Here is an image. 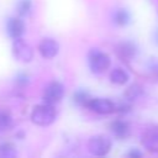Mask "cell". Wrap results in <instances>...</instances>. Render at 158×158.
Here are the masks:
<instances>
[{
    "instance_id": "44dd1931",
    "label": "cell",
    "mask_w": 158,
    "mask_h": 158,
    "mask_svg": "<svg viewBox=\"0 0 158 158\" xmlns=\"http://www.w3.org/2000/svg\"><path fill=\"white\" fill-rule=\"evenodd\" d=\"M128 157H141L142 156V153L141 152H138V151H136V149H132L131 152H128V154H127Z\"/></svg>"
},
{
    "instance_id": "5b68a950",
    "label": "cell",
    "mask_w": 158,
    "mask_h": 158,
    "mask_svg": "<svg viewBox=\"0 0 158 158\" xmlns=\"http://www.w3.org/2000/svg\"><path fill=\"white\" fill-rule=\"evenodd\" d=\"M63 96H64V85L60 81L54 80V81H51L44 88L42 99H43V102L56 105L63 99Z\"/></svg>"
},
{
    "instance_id": "3957f363",
    "label": "cell",
    "mask_w": 158,
    "mask_h": 158,
    "mask_svg": "<svg viewBox=\"0 0 158 158\" xmlns=\"http://www.w3.org/2000/svg\"><path fill=\"white\" fill-rule=\"evenodd\" d=\"M111 149V139L104 135H96L89 138L88 151L94 156H105Z\"/></svg>"
},
{
    "instance_id": "e0dca14e",
    "label": "cell",
    "mask_w": 158,
    "mask_h": 158,
    "mask_svg": "<svg viewBox=\"0 0 158 158\" xmlns=\"http://www.w3.org/2000/svg\"><path fill=\"white\" fill-rule=\"evenodd\" d=\"M16 154H17V152L12 143H9V142L0 143V157L14 158V157H16Z\"/></svg>"
},
{
    "instance_id": "8992f818",
    "label": "cell",
    "mask_w": 158,
    "mask_h": 158,
    "mask_svg": "<svg viewBox=\"0 0 158 158\" xmlns=\"http://www.w3.org/2000/svg\"><path fill=\"white\" fill-rule=\"evenodd\" d=\"M89 110L99 114V115H109L114 111H116V105L109 100V99H104V98H95V99H90L88 106Z\"/></svg>"
},
{
    "instance_id": "2e32d148",
    "label": "cell",
    "mask_w": 158,
    "mask_h": 158,
    "mask_svg": "<svg viewBox=\"0 0 158 158\" xmlns=\"http://www.w3.org/2000/svg\"><path fill=\"white\" fill-rule=\"evenodd\" d=\"M32 10V0H17L16 2V11L19 16L25 17L28 16Z\"/></svg>"
},
{
    "instance_id": "ba28073f",
    "label": "cell",
    "mask_w": 158,
    "mask_h": 158,
    "mask_svg": "<svg viewBox=\"0 0 158 158\" xmlns=\"http://www.w3.org/2000/svg\"><path fill=\"white\" fill-rule=\"evenodd\" d=\"M25 22L20 17H9L6 20V32L7 36L11 37L12 40L21 38L25 33Z\"/></svg>"
},
{
    "instance_id": "ac0fdd59",
    "label": "cell",
    "mask_w": 158,
    "mask_h": 158,
    "mask_svg": "<svg viewBox=\"0 0 158 158\" xmlns=\"http://www.w3.org/2000/svg\"><path fill=\"white\" fill-rule=\"evenodd\" d=\"M141 94H142V90H141V88H139L138 85H131V86L126 90L125 96H126L127 100H135V99H137Z\"/></svg>"
},
{
    "instance_id": "277c9868",
    "label": "cell",
    "mask_w": 158,
    "mask_h": 158,
    "mask_svg": "<svg viewBox=\"0 0 158 158\" xmlns=\"http://www.w3.org/2000/svg\"><path fill=\"white\" fill-rule=\"evenodd\" d=\"M12 54L19 62L22 63H30L33 59V49L25 40H22V37L14 40Z\"/></svg>"
},
{
    "instance_id": "30bf717a",
    "label": "cell",
    "mask_w": 158,
    "mask_h": 158,
    "mask_svg": "<svg viewBox=\"0 0 158 158\" xmlns=\"http://www.w3.org/2000/svg\"><path fill=\"white\" fill-rule=\"evenodd\" d=\"M111 132L117 137V138H125L130 133V126L126 121L122 120H115L110 123Z\"/></svg>"
},
{
    "instance_id": "ffe728a7",
    "label": "cell",
    "mask_w": 158,
    "mask_h": 158,
    "mask_svg": "<svg viewBox=\"0 0 158 158\" xmlns=\"http://www.w3.org/2000/svg\"><path fill=\"white\" fill-rule=\"evenodd\" d=\"M148 69H149L153 74L158 75V58H152V59L148 62Z\"/></svg>"
},
{
    "instance_id": "8fae6325",
    "label": "cell",
    "mask_w": 158,
    "mask_h": 158,
    "mask_svg": "<svg viewBox=\"0 0 158 158\" xmlns=\"http://www.w3.org/2000/svg\"><path fill=\"white\" fill-rule=\"evenodd\" d=\"M14 125V117L10 111L0 107V132H5Z\"/></svg>"
},
{
    "instance_id": "7402d4cb",
    "label": "cell",
    "mask_w": 158,
    "mask_h": 158,
    "mask_svg": "<svg viewBox=\"0 0 158 158\" xmlns=\"http://www.w3.org/2000/svg\"><path fill=\"white\" fill-rule=\"evenodd\" d=\"M154 37H156V42L158 43V31L156 32V35H154Z\"/></svg>"
},
{
    "instance_id": "9a60e30c",
    "label": "cell",
    "mask_w": 158,
    "mask_h": 158,
    "mask_svg": "<svg viewBox=\"0 0 158 158\" xmlns=\"http://www.w3.org/2000/svg\"><path fill=\"white\" fill-rule=\"evenodd\" d=\"M90 95H89V93L88 91H85V90H83V89H79V90H77L74 94H73V101L75 102V105H78V106H88V104H89V101H90Z\"/></svg>"
},
{
    "instance_id": "52a82bcc",
    "label": "cell",
    "mask_w": 158,
    "mask_h": 158,
    "mask_svg": "<svg viewBox=\"0 0 158 158\" xmlns=\"http://www.w3.org/2000/svg\"><path fill=\"white\" fill-rule=\"evenodd\" d=\"M38 51H40V54L43 58L52 59V58H54L58 54V52H59V44H58V42L56 40L47 37V38H43L40 42Z\"/></svg>"
},
{
    "instance_id": "7a4b0ae2",
    "label": "cell",
    "mask_w": 158,
    "mask_h": 158,
    "mask_svg": "<svg viewBox=\"0 0 158 158\" xmlns=\"http://www.w3.org/2000/svg\"><path fill=\"white\" fill-rule=\"evenodd\" d=\"M110 57L98 49V48H93L89 51L88 53V65H89V69L94 73V74H100L102 72H105L109 67H110Z\"/></svg>"
},
{
    "instance_id": "6da1fadb",
    "label": "cell",
    "mask_w": 158,
    "mask_h": 158,
    "mask_svg": "<svg viewBox=\"0 0 158 158\" xmlns=\"http://www.w3.org/2000/svg\"><path fill=\"white\" fill-rule=\"evenodd\" d=\"M30 118L37 126H49L57 118V110L54 105L43 102L33 107Z\"/></svg>"
},
{
    "instance_id": "4fadbf2b",
    "label": "cell",
    "mask_w": 158,
    "mask_h": 158,
    "mask_svg": "<svg viewBox=\"0 0 158 158\" xmlns=\"http://www.w3.org/2000/svg\"><path fill=\"white\" fill-rule=\"evenodd\" d=\"M117 53L126 59H131L136 54V47L131 42H122L117 46Z\"/></svg>"
},
{
    "instance_id": "7c38bea8",
    "label": "cell",
    "mask_w": 158,
    "mask_h": 158,
    "mask_svg": "<svg viewBox=\"0 0 158 158\" xmlns=\"http://www.w3.org/2000/svg\"><path fill=\"white\" fill-rule=\"evenodd\" d=\"M131 20L130 12L126 9H117L112 14V21L118 26H126Z\"/></svg>"
},
{
    "instance_id": "9c48e42d",
    "label": "cell",
    "mask_w": 158,
    "mask_h": 158,
    "mask_svg": "<svg viewBox=\"0 0 158 158\" xmlns=\"http://www.w3.org/2000/svg\"><path fill=\"white\" fill-rule=\"evenodd\" d=\"M142 144L153 153H158V130H149L142 136Z\"/></svg>"
},
{
    "instance_id": "5bb4252c",
    "label": "cell",
    "mask_w": 158,
    "mask_h": 158,
    "mask_svg": "<svg viewBox=\"0 0 158 158\" xmlns=\"http://www.w3.org/2000/svg\"><path fill=\"white\" fill-rule=\"evenodd\" d=\"M110 80L116 85H123L128 80V74L121 68H115L110 73Z\"/></svg>"
},
{
    "instance_id": "d6986e66",
    "label": "cell",
    "mask_w": 158,
    "mask_h": 158,
    "mask_svg": "<svg viewBox=\"0 0 158 158\" xmlns=\"http://www.w3.org/2000/svg\"><path fill=\"white\" fill-rule=\"evenodd\" d=\"M15 83H16L19 86H26V85L30 84V77H28L26 73L21 72V73H19V74L15 77Z\"/></svg>"
}]
</instances>
